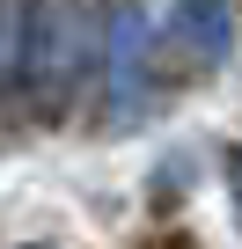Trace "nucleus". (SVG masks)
<instances>
[{
    "label": "nucleus",
    "instance_id": "f257e3e1",
    "mask_svg": "<svg viewBox=\"0 0 242 249\" xmlns=\"http://www.w3.org/2000/svg\"><path fill=\"white\" fill-rule=\"evenodd\" d=\"M81 66H88V8L81 0H22V22H15V95L52 117L81 88Z\"/></svg>",
    "mask_w": 242,
    "mask_h": 249
},
{
    "label": "nucleus",
    "instance_id": "7ed1b4c3",
    "mask_svg": "<svg viewBox=\"0 0 242 249\" xmlns=\"http://www.w3.org/2000/svg\"><path fill=\"white\" fill-rule=\"evenodd\" d=\"M162 44L184 73H213L235 44V8L227 0H176L169 22H162Z\"/></svg>",
    "mask_w": 242,
    "mask_h": 249
},
{
    "label": "nucleus",
    "instance_id": "f03ea898",
    "mask_svg": "<svg viewBox=\"0 0 242 249\" xmlns=\"http://www.w3.org/2000/svg\"><path fill=\"white\" fill-rule=\"evenodd\" d=\"M103 59H110V110L117 124H132L147 110V59H154V22L132 8V0H117L110 22H103Z\"/></svg>",
    "mask_w": 242,
    "mask_h": 249
}]
</instances>
